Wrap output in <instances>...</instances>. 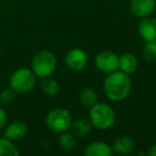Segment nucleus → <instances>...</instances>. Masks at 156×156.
<instances>
[{
    "instance_id": "nucleus-1",
    "label": "nucleus",
    "mask_w": 156,
    "mask_h": 156,
    "mask_svg": "<svg viewBox=\"0 0 156 156\" xmlns=\"http://www.w3.org/2000/svg\"><path fill=\"white\" fill-rule=\"evenodd\" d=\"M130 88L132 81L129 76L122 71H115L108 74V77L105 79L104 83L105 93L108 98L115 102H120L127 98Z\"/></svg>"
},
{
    "instance_id": "nucleus-2",
    "label": "nucleus",
    "mask_w": 156,
    "mask_h": 156,
    "mask_svg": "<svg viewBox=\"0 0 156 156\" xmlns=\"http://www.w3.org/2000/svg\"><path fill=\"white\" fill-rule=\"evenodd\" d=\"M113 109L105 103H95L90 109V122L98 129H107L115 123Z\"/></svg>"
},
{
    "instance_id": "nucleus-3",
    "label": "nucleus",
    "mask_w": 156,
    "mask_h": 156,
    "mask_svg": "<svg viewBox=\"0 0 156 156\" xmlns=\"http://www.w3.org/2000/svg\"><path fill=\"white\" fill-rule=\"evenodd\" d=\"M57 66V59L49 50H41L32 59L31 67L35 76L41 78L49 77Z\"/></svg>"
},
{
    "instance_id": "nucleus-4",
    "label": "nucleus",
    "mask_w": 156,
    "mask_h": 156,
    "mask_svg": "<svg viewBox=\"0 0 156 156\" xmlns=\"http://www.w3.org/2000/svg\"><path fill=\"white\" fill-rule=\"evenodd\" d=\"M35 85V74L32 69H18L10 78V86L17 93H27L31 91Z\"/></svg>"
},
{
    "instance_id": "nucleus-5",
    "label": "nucleus",
    "mask_w": 156,
    "mask_h": 156,
    "mask_svg": "<svg viewBox=\"0 0 156 156\" xmlns=\"http://www.w3.org/2000/svg\"><path fill=\"white\" fill-rule=\"evenodd\" d=\"M48 128L55 133L66 132L72 124V115L67 109L55 108L46 117Z\"/></svg>"
},
{
    "instance_id": "nucleus-6",
    "label": "nucleus",
    "mask_w": 156,
    "mask_h": 156,
    "mask_svg": "<svg viewBox=\"0 0 156 156\" xmlns=\"http://www.w3.org/2000/svg\"><path fill=\"white\" fill-rule=\"evenodd\" d=\"M95 66L104 74H111L119 69V57L110 50L101 51L95 57Z\"/></svg>"
},
{
    "instance_id": "nucleus-7",
    "label": "nucleus",
    "mask_w": 156,
    "mask_h": 156,
    "mask_svg": "<svg viewBox=\"0 0 156 156\" xmlns=\"http://www.w3.org/2000/svg\"><path fill=\"white\" fill-rule=\"evenodd\" d=\"M88 62V56L85 50L80 48L71 49L65 56V63L72 71H81Z\"/></svg>"
},
{
    "instance_id": "nucleus-8",
    "label": "nucleus",
    "mask_w": 156,
    "mask_h": 156,
    "mask_svg": "<svg viewBox=\"0 0 156 156\" xmlns=\"http://www.w3.org/2000/svg\"><path fill=\"white\" fill-rule=\"evenodd\" d=\"M156 7V0H130V13L138 18L147 17L153 13Z\"/></svg>"
},
{
    "instance_id": "nucleus-9",
    "label": "nucleus",
    "mask_w": 156,
    "mask_h": 156,
    "mask_svg": "<svg viewBox=\"0 0 156 156\" xmlns=\"http://www.w3.org/2000/svg\"><path fill=\"white\" fill-rule=\"evenodd\" d=\"M138 30L145 42H156V18L144 17L139 24Z\"/></svg>"
},
{
    "instance_id": "nucleus-10",
    "label": "nucleus",
    "mask_w": 156,
    "mask_h": 156,
    "mask_svg": "<svg viewBox=\"0 0 156 156\" xmlns=\"http://www.w3.org/2000/svg\"><path fill=\"white\" fill-rule=\"evenodd\" d=\"M28 128L24 122L15 121L11 123L5 132V136L10 140H20L27 135Z\"/></svg>"
},
{
    "instance_id": "nucleus-11",
    "label": "nucleus",
    "mask_w": 156,
    "mask_h": 156,
    "mask_svg": "<svg viewBox=\"0 0 156 156\" xmlns=\"http://www.w3.org/2000/svg\"><path fill=\"white\" fill-rule=\"evenodd\" d=\"M135 147V142L130 137L128 136H122L117 138V140L113 142L112 145V152L120 155H126L129 154L130 152L134 150Z\"/></svg>"
},
{
    "instance_id": "nucleus-12",
    "label": "nucleus",
    "mask_w": 156,
    "mask_h": 156,
    "mask_svg": "<svg viewBox=\"0 0 156 156\" xmlns=\"http://www.w3.org/2000/svg\"><path fill=\"white\" fill-rule=\"evenodd\" d=\"M112 149L107 143L96 141L92 142L85 149V155L87 156H110Z\"/></svg>"
},
{
    "instance_id": "nucleus-13",
    "label": "nucleus",
    "mask_w": 156,
    "mask_h": 156,
    "mask_svg": "<svg viewBox=\"0 0 156 156\" xmlns=\"http://www.w3.org/2000/svg\"><path fill=\"white\" fill-rule=\"evenodd\" d=\"M138 60L136 56L130 52H125L119 57V69L125 74H133L137 69Z\"/></svg>"
},
{
    "instance_id": "nucleus-14",
    "label": "nucleus",
    "mask_w": 156,
    "mask_h": 156,
    "mask_svg": "<svg viewBox=\"0 0 156 156\" xmlns=\"http://www.w3.org/2000/svg\"><path fill=\"white\" fill-rule=\"evenodd\" d=\"M91 122L88 119H78L72 122L71 129L72 134L76 137H85L91 132Z\"/></svg>"
},
{
    "instance_id": "nucleus-15",
    "label": "nucleus",
    "mask_w": 156,
    "mask_h": 156,
    "mask_svg": "<svg viewBox=\"0 0 156 156\" xmlns=\"http://www.w3.org/2000/svg\"><path fill=\"white\" fill-rule=\"evenodd\" d=\"M41 90L45 95L52 98L59 93L60 87H59V83L57 80L49 77H45L41 83Z\"/></svg>"
},
{
    "instance_id": "nucleus-16",
    "label": "nucleus",
    "mask_w": 156,
    "mask_h": 156,
    "mask_svg": "<svg viewBox=\"0 0 156 156\" xmlns=\"http://www.w3.org/2000/svg\"><path fill=\"white\" fill-rule=\"evenodd\" d=\"M79 101L83 106L91 108L95 103H98V95L95 91L91 88H85L79 93Z\"/></svg>"
},
{
    "instance_id": "nucleus-17",
    "label": "nucleus",
    "mask_w": 156,
    "mask_h": 156,
    "mask_svg": "<svg viewBox=\"0 0 156 156\" xmlns=\"http://www.w3.org/2000/svg\"><path fill=\"white\" fill-rule=\"evenodd\" d=\"M18 151L15 144L10 139L0 138V156L9 155V156H18Z\"/></svg>"
},
{
    "instance_id": "nucleus-18",
    "label": "nucleus",
    "mask_w": 156,
    "mask_h": 156,
    "mask_svg": "<svg viewBox=\"0 0 156 156\" xmlns=\"http://www.w3.org/2000/svg\"><path fill=\"white\" fill-rule=\"evenodd\" d=\"M76 143H77L76 136H74L73 134H69V133L63 132L60 136V139H59V144L65 151H69V150L74 149Z\"/></svg>"
},
{
    "instance_id": "nucleus-19",
    "label": "nucleus",
    "mask_w": 156,
    "mask_h": 156,
    "mask_svg": "<svg viewBox=\"0 0 156 156\" xmlns=\"http://www.w3.org/2000/svg\"><path fill=\"white\" fill-rule=\"evenodd\" d=\"M142 55L147 62H156V42H145L142 48Z\"/></svg>"
},
{
    "instance_id": "nucleus-20",
    "label": "nucleus",
    "mask_w": 156,
    "mask_h": 156,
    "mask_svg": "<svg viewBox=\"0 0 156 156\" xmlns=\"http://www.w3.org/2000/svg\"><path fill=\"white\" fill-rule=\"evenodd\" d=\"M16 92L13 89H5L0 93V103L2 104H11L15 100Z\"/></svg>"
},
{
    "instance_id": "nucleus-21",
    "label": "nucleus",
    "mask_w": 156,
    "mask_h": 156,
    "mask_svg": "<svg viewBox=\"0 0 156 156\" xmlns=\"http://www.w3.org/2000/svg\"><path fill=\"white\" fill-rule=\"evenodd\" d=\"M8 122V115L5 113V111L2 108H0V129L3 128L5 126Z\"/></svg>"
},
{
    "instance_id": "nucleus-22",
    "label": "nucleus",
    "mask_w": 156,
    "mask_h": 156,
    "mask_svg": "<svg viewBox=\"0 0 156 156\" xmlns=\"http://www.w3.org/2000/svg\"><path fill=\"white\" fill-rule=\"evenodd\" d=\"M147 155L149 156H156V143L150 147V150L147 151Z\"/></svg>"
},
{
    "instance_id": "nucleus-23",
    "label": "nucleus",
    "mask_w": 156,
    "mask_h": 156,
    "mask_svg": "<svg viewBox=\"0 0 156 156\" xmlns=\"http://www.w3.org/2000/svg\"><path fill=\"white\" fill-rule=\"evenodd\" d=\"M0 54H1V50H0Z\"/></svg>"
}]
</instances>
